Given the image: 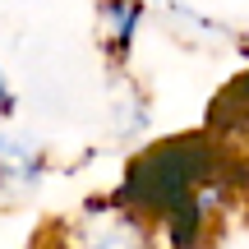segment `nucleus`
Listing matches in <instances>:
<instances>
[{
  "label": "nucleus",
  "mask_w": 249,
  "mask_h": 249,
  "mask_svg": "<svg viewBox=\"0 0 249 249\" xmlns=\"http://www.w3.org/2000/svg\"><path fill=\"white\" fill-rule=\"evenodd\" d=\"M37 249H166V245H161L157 222L143 208H134L124 194H107L55 217L42 231Z\"/></svg>",
  "instance_id": "obj_1"
},
{
  "label": "nucleus",
  "mask_w": 249,
  "mask_h": 249,
  "mask_svg": "<svg viewBox=\"0 0 249 249\" xmlns=\"http://www.w3.org/2000/svg\"><path fill=\"white\" fill-rule=\"evenodd\" d=\"M46 176H51L46 148L33 134L14 129V124L0 116V194L5 198H23V194H33V189H42Z\"/></svg>",
  "instance_id": "obj_2"
},
{
  "label": "nucleus",
  "mask_w": 249,
  "mask_h": 249,
  "mask_svg": "<svg viewBox=\"0 0 249 249\" xmlns=\"http://www.w3.org/2000/svg\"><path fill=\"white\" fill-rule=\"evenodd\" d=\"M148 18H152V0H97V37L116 70H129Z\"/></svg>",
  "instance_id": "obj_3"
},
{
  "label": "nucleus",
  "mask_w": 249,
  "mask_h": 249,
  "mask_svg": "<svg viewBox=\"0 0 249 249\" xmlns=\"http://www.w3.org/2000/svg\"><path fill=\"white\" fill-rule=\"evenodd\" d=\"M166 18H171V33H180L185 42H235V28H226L222 18L203 14V9L185 5V0H166Z\"/></svg>",
  "instance_id": "obj_4"
},
{
  "label": "nucleus",
  "mask_w": 249,
  "mask_h": 249,
  "mask_svg": "<svg viewBox=\"0 0 249 249\" xmlns=\"http://www.w3.org/2000/svg\"><path fill=\"white\" fill-rule=\"evenodd\" d=\"M18 111V92H14V83H9V74H5V65H0V116H14Z\"/></svg>",
  "instance_id": "obj_5"
},
{
  "label": "nucleus",
  "mask_w": 249,
  "mask_h": 249,
  "mask_svg": "<svg viewBox=\"0 0 249 249\" xmlns=\"http://www.w3.org/2000/svg\"><path fill=\"white\" fill-rule=\"evenodd\" d=\"M235 46H240V51L249 55V28H240V33H235Z\"/></svg>",
  "instance_id": "obj_6"
}]
</instances>
